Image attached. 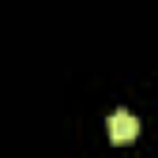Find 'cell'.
Masks as SVG:
<instances>
[{"label": "cell", "mask_w": 158, "mask_h": 158, "mask_svg": "<svg viewBox=\"0 0 158 158\" xmlns=\"http://www.w3.org/2000/svg\"><path fill=\"white\" fill-rule=\"evenodd\" d=\"M106 128H109V143H117V147H128L135 135H139V121H135L132 113H124V109L113 113Z\"/></svg>", "instance_id": "cell-1"}]
</instances>
